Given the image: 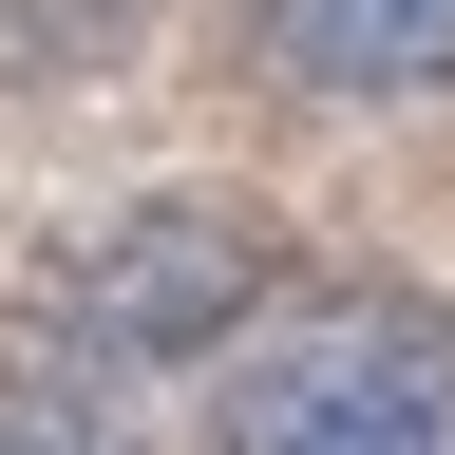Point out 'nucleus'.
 Segmentation results:
<instances>
[{
  "label": "nucleus",
  "instance_id": "nucleus-1",
  "mask_svg": "<svg viewBox=\"0 0 455 455\" xmlns=\"http://www.w3.org/2000/svg\"><path fill=\"white\" fill-rule=\"evenodd\" d=\"M209 455H455V341L418 284H323L228 361Z\"/></svg>",
  "mask_w": 455,
  "mask_h": 455
},
{
  "label": "nucleus",
  "instance_id": "nucleus-2",
  "mask_svg": "<svg viewBox=\"0 0 455 455\" xmlns=\"http://www.w3.org/2000/svg\"><path fill=\"white\" fill-rule=\"evenodd\" d=\"M38 304L76 323V361H228V323L266 304V228L171 190V209H114L38 266Z\"/></svg>",
  "mask_w": 455,
  "mask_h": 455
},
{
  "label": "nucleus",
  "instance_id": "nucleus-3",
  "mask_svg": "<svg viewBox=\"0 0 455 455\" xmlns=\"http://www.w3.org/2000/svg\"><path fill=\"white\" fill-rule=\"evenodd\" d=\"M266 57L304 95H436L455 76V0H266Z\"/></svg>",
  "mask_w": 455,
  "mask_h": 455
},
{
  "label": "nucleus",
  "instance_id": "nucleus-4",
  "mask_svg": "<svg viewBox=\"0 0 455 455\" xmlns=\"http://www.w3.org/2000/svg\"><path fill=\"white\" fill-rule=\"evenodd\" d=\"M0 455H152L95 361H0Z\"/></svg>",
  "mask_w": 455,
  "mask_h": 455
},
{
  "label": "nucleus",
  "instance_id": "nucleus-5",
  "mask_svg": "<svg viewBox=\"0 0 455 455\" xmlns=\"http://www.w3.org/2000/svg\"><path fill=\"white\" fill-rule=\"evenodd\" d=\"M133 0H0V76H114Z\"/></svg>",
  "mask_w": 455,
  "mask_h": 455
}]
</instances>
